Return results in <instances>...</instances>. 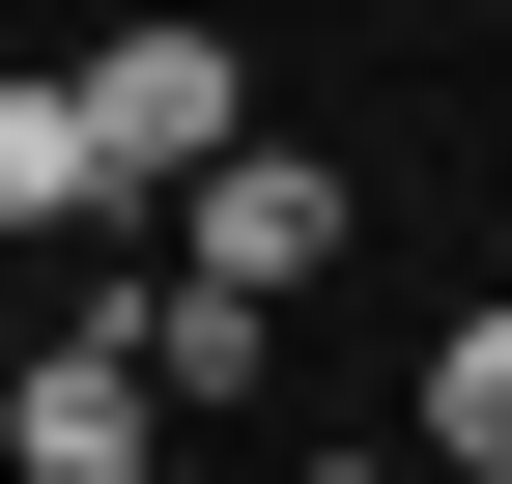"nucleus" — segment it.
I'll return each instance as SVG.
<instances>
[{
	"label": "nucleus",
	"mask_w": 512,
	"mask_h": 484,
	"mask_svg": "<svg viewBox=\"0 0 512 484\" xmlns=\"http://www.w3.org/2000/svg\"><path fill=\"white\" fill-rule=\"evenodd\" d=\"M342 257H370V171H342V143H256V171L171 200V285H200V314H313Z\"/></svg>",
	"instance_id": "f257e3e1"
},
{
	"label": "nucleus",
	"mask_w": 512,
	"mask_h": 484,
	"mask_svg": "<svg viewBox=\"0 0 512 484\" xmlns=\"http://www.w3.org/2000/svg\"><path fill=\"white\" fill-rule=\"evenodd\" d=\"M57 86H86V143H114V200H200V171H256V143H285L228 29H114V57H57Z\"/></svg>",
	"instance_id": "f03ea898"
},
{
	"label": "nucleus",
	"mask_w": 512,
	"mask_h": 484,
	"mask_svg": "<svg viewBox=\"0 0 512 484\" xmlns=\"http://www.w3.org/2000/svg\"><path fill=\"white\" fill-rule=\"evenodd\" d=\"M0 484H171V371L114 314H29L0 342Z\"/></svg>",
	"instance_id": "7ed1b4c3"
},
{
	"label": "nucleus",
	"mask_w": 512,
	"mask_h": 484,
	"mask_svg": "<svg viewBox=\"0 0 512 484\" xmlns=\"http://www.w3.org/2000/svg\"><path fill=\"white\" fill-rule=\"evenodd\" d=\"M86 228H143L114 143H86V86H0V257H86Z\"/></svg>",
	"instance_id": "20e7f679"
},
{
	"label": "nucleus",
	"mask_w": 512,
	"mask_h": 484,
	"mask_svg": "<svg viewBox=\"0 0 512 484\" xmlns=\"http://www.w3.org/2000/svg\"><path fill=\"white\" fill-rule=\"evenodd\" d=\"M399 428L456 456V484H512V285H484V314H427V399H399Z\"/></svg>",
	"instance_id": "39448f33"
},
{
	"label": "nucleus",
	"mask_w": 512,
	"mask_h": 484,
	"mask_svg": "<svg viewBox=\"0 0 512 484\" xmlns=\"http://www.w3.org/2000/svg\"><path fill=\"white\" fill-rule=\"evenodd\" d=\"M313 484H427V456H313Z\"/></svg>",
	"instance_id": "423d86ee"
},
{
	"label": "nucleus",
	"mask_w": 512,
	"mask_h": 484,
	"mask_svg": "<svg viewBox=\"0 0 512 484\" xmlns=\"http://www.w3.org/2000/svg\"><path fill=\"white\" fill-rule=\"evenodd\" d=\"M484 285H512V257H484Z\"/></svg>",
	"instance_id": "0eeeda50"
}]
</instances>
